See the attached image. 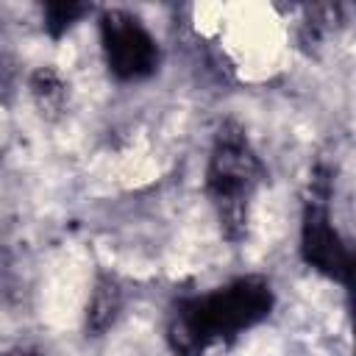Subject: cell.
I'll return each instance as SVG.
<instances>
[{
	"mask_svg": "<svg viewBox=\"0 0 356 356\" xmlns=\"http://www.w3.org/2000/svg\"><path fill=\"white\" fill-rule=\"evenodd\" d=\"M92 11V6L86 3H44V31L50 39H61L81 17H86Z\"/></svg>",
	"mask_w": 356,
	"mask_h": 356,
	"instance_id": "7",
	"label": "cell"
},
{
	"mask_svg": "<svg viewBox=\"0 0 356 356\" xmlns=\"http://www.w3.org/2000/svg\"><path fill=\"white\" fill-rule=\"evenodd\" d=\"M300 256L303 261L317 270L320 275L350 284L353 273V259L348 245L342 242L339 231L331 222L328 214V178H312V197L303 206L300 217Z\"/></svg>",
	"mask_w": 356,
	"mask_h": 356,
	"instance_id": "3",
	"label": "cell"
},
{
	"mask_svg": "<svg viewBox=\"0 0 356 356\" xmlns=\"http://www.w3.org/2000/svg\"><path fill=\"white\" fill-rule=\"evenodd\" d=\"M273 303V286L261 275H245L214 292L178 300L167 320V345L172 356H203L211 342H228L267 320Z\"/></svg>",
	"mask_w": 356,
	"mask_h": 356,
	"instance_id": "1",
	"label": "cell"
},
{
	"mask_svg": "<svg viewBox=\"0 0 356 356\" xmlns=\"http://www.w3.org/2000/svg\"><path fill=\"white\" fill-rule=\"evenodd\" d=\"M261 181L264 167L245 131L236 122H222L214 134L203 186L225 239L239 242L248 234L250 200Z\"/></svg>",
	"mask_w": 356,
	"mask_h": 356,
	"instance_id": "2",
	"label": "cell"
},
{
	"mask_svg": "<svg viewBox=\"0 0 356 356\" xmlns=\"http://www.w3.org/2000/svg\"><path fill=\"white\" fill-rule=\"evenodd\" d=\"M120 309H122V286L114 275L103 273L95 281L92 298L86 303V331L92 337L106 334L114 325V320L120 317Z\"/></svg>",
	"mask_w": 356,
	"mask_h": 356,
	"instance_id": "5",
	"label": "cell"
},
{
	"mask_svg": "<svg viewBox=\"0 0 356 356\" xmlns=\"http://www.w3.org/2000/svg\"><path fill=\"white\" fill-rule=\"evenodd\" d=\"M28 89H31V97H33V106L36 111L44 117V120H58L70 103V83L64 81V75L53 67H39L31 72V81H28Z\"/></svg>",
	"mask_w": 356,
	"mask_h": 356,
	"instance_id": "6",
	"label": "cell"
},
{
	"mask_svg": "<svg viewBox=\"0 0 356 356\" xmlns=\"http://www.w3.org/2000/svg\"><path fill=\"white\" fill-rule=\"evenodd\" d=\"M3 356H39L36 350H25V348H17V350H6Z\"/></svg>",
	"mask_w": 356,
	"mask_h": 356,
	"instance_id": "8",
	"label": "cell"
},
{
	"mask_svg": "<svg viewBox=\"0 0 356 356\" xmlns=\"http://www.w3.org/2000/svg\"><path fill=\"white\" fill-rule=\"evenodd\" d=\"M100 44L111 75L120 81L150 78L159 67L156 39L134 14L122 8H108L100 14Z\"/></svg>",
	"mask_w": 356,
	"mask_h": 356,
	"instance_id": "4",
	"label": "cell"
}]
</instances>
